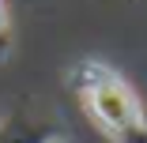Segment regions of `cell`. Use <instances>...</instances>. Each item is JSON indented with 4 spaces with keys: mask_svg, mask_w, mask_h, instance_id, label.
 <instances>
[{
    "mask_svg": "<svg viewBox=\"0 0 147 143\" xmlns=\"http://www.w3.org/2000/svg\"><path fill=\"white\" fill-rule=\"evenodd\" d=\"M0 26H4V4H0Z\"/></svg>",
    "mask_w": 147,
    "mask_h": 143,
    "instance_id": "7a4b0ae2",
    "label": "cell"
},
{
    "mask_svg": "<svg viewBox=\"0 0 147 143\" xmlns=\"http://www.w3.org/2000/svg\"><path fill=\"white\" fill-rule=\"evenodd\" d=\"M72 87L83 94L87 113L113 143H147V121L132 87L98 60H87L72 72Z\"/></svg>",
    "mask_w": 147,
    "mask_h": 143,
    "instance_id": "6da1fadb",
    "label": "cell"
}]
</instances>
